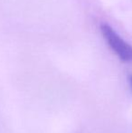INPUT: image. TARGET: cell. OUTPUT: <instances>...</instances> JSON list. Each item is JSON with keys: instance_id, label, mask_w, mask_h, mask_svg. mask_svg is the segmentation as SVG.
<instances>
[{"instance_id": "cell-1", "label": "cell", "mask_w": 132, "mask_h": 133, "mask_svg": "<svg viewBox=\"0 0 132 133\" xmlns=\"http://www.w3.org/2000/svg\"><path fill=\"white\" fill-rule=\"evenodd\" d=\"M101 33L109 46L124 62H132V46L126 43L108 25H101Z\"/></svg>"}, {"instance_id": "cell-2", "label": "cell", "mask_w": 132, "mask_h": 133, "mask_svg": "<svg viewBox=\"0 0 132 133\" xmlns=\"http://www.w3.org/2000/svg\"><path fill=\"white\" fill-rule=\"evenodd\" d=\"M129 86H130V89L132 91V74L129 76Z\"/></svg>"}]
</instances>
